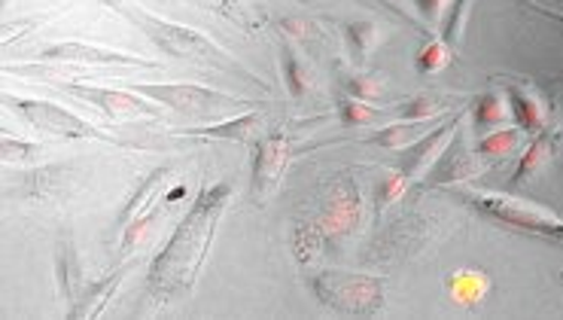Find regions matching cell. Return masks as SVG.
Masks as SVG:
<instances>
[{
	"label": "cell",
	"mask_w": 563,
	"mask_h": 320,
	"mask_svg": "<svg viewBox=\"0 0 563 320\" xmlns=\"http://www.w3.org/2000/svg\"><path fill=\"white\" fill-rule=\"evenodd\" d=\"M229 199H232V187L217 184V187L205 189L180 220V227L170 235L165 251L156 256L153 272H150V294H156L158 302L189 294L196 287L198 272L205 266L210 241H213V232H217V223H220Z\"/></svg>",
	"instance_id": "cell-1"
},
{
	"label": "cell",
	"mask_w": 563,
	"mask_h": 320,
	"mask_svg": "<svg viewBox=\"0 0 563 320\" xmlns=\"http://www.w3.org/2000/svg\"><path fill=\"white\" fill-rule=\"evenodd\" d=\"M107 7H110V10H117L119 15H125L132 25L141 27L146 37L156 43L158 49H165V53L174 55V58H192V62H208V65H217V67H232V70H238L241 77H253L260 86H265L256 74H250L247 67L238 62L235 55L223 53L217 43L210 41L208 34L192 31V27H186V25H177V22H168V19L150 13V10L137 7V3L107 0Z\"/></svg>",
	"instance_id": "cell-2"
},
{
	"label": "cell",
	"mask_w": 563,
	"mask_h": 320,
	"mask_svg": "<svg viewBox=\"0 0 563 320\" xmlns=\"http://www.w3.org/2000/svg\"><path fill=\"white\" fill-rule=\"evenodd\" d=\"M463 201L472 205L475 211L487 213L490 220H497L503 227L521 229V232H533V235H545V239L563 241V217L551 211L545 205L537 201L518 199V196H506V192H487V189L466 187Z\"/></svg>",
	"instance_id": "cell-3"
},
{
	"label": "cell",
	"mask_w": 563,
	"mask_h": 320,
	"mask_svg": "<svg viewBox=\"0 0 563 320\" xmlns=\"http://www.w3.org/2000/svg\"><path fill=\"white\" fill-rule=\"evenodd\" d=\"M317 299L339 315H375L384 306V280L372 275L323 272L314 278Z\"/></svg>",
	"instance_id": "cell-4"
},
{
	"label": "cell",
	"mask_w": 563,
	"mask_h": 320,
	"mask_svg": "<svg viewBox=\"0 0 563 320\" xmlns=\"http://www.w3.org/2000/svg\"><path fill=\"white\" fill-rule=\"evenodd\" d=\"M10 107L15 113H22L34 129L46 134H55V137H67V141H86V137H95V141H110L117 144L110 134H104L101 129H95L92 122H86L77 113H70L67 107H58L53 101H40V98H10Z\"/></svg>",
	"instance_id": "cell-5"
},
{
	"label": "cell",
	"mask_w": 563,
	"mask_h": 320,
	"mask_svg": "<svg viewBox=\"0 0 563 320\" xmlns=\"http://www.w3.org/2000/svg\"><path fill=\"white\" fill-rule=\"evenodd\" d=\"M134 92L153 98L158 104L184 110V113H223L229 107H241L238 95H225L198 86V82H137Z\"/></svg>",
	"instance_id": "cell-6"
},
{
	"label": "cell",
	"mask_w": 563,
	"mask_h": 320,
	"mask_svg": "<svg viewBox=\"0 0 563 320\" xmlns=\"http://www.w3.org/2000/svg\"><path fill=\"white\" fill-rule=\"evenodd\" d=\"M62 89L70 95H77L79 101L92 104L95 110H101L107 120H113V122L162 120L158 101H146V98H137L134 92H117V89L89 86V82H65Z\"/></svg>",
	"instance_id": "cell-7"
},
{
	"label": "cell",
	"mask_w": 563,
	"mask_h": 320,
	"mask_svg": "<svg viewBox=\"0 0 563 320\" xmlns=\"http://www.w3.org/2000/svg\"><path fill=\"white\" fill-rule=\"evenodd\" d=\"M289 159V137L284 132H268L256 141V156H253V199L265 205L275 192L284 168Z\"/></svg>",
	"instance_id": "cell-8"
},
{
	"label": "cell",
	"mask_w": 563,
	"mask_h": 320,
	"mask_svg": "<svg viewBox=\"0 0 563 320\" xmlns=\"http://www.w3.org/2000/svg\"><path fill=\"white\" fill-rule=\"evenodd\" d=\"M460 120H463V113L451 117V120L442 122V125H435V129H430V132L420 137L418 144H411L408 150H402L406 156H402V168H399V172L406 174L411 184H415V180H427V174L432 172V165L445 156L448 147L454 144V134L460 132Z\"/></svg>",
	"instance_id": "cell-9"
},
{
	"label": "cell",
	"mask_w": 563,
	"mask_h": 320,
	"mask_svg": "<svg viewBox=\"0 0 563 320\" xmlns=\"http://www.w3.org/2000/svg\"><path fill=\"white\" fill-rule=\"evenodd\" d=\"M37 62H55V65H117V67H156V62L141 55L119 53L110 46H92V43H55L40 49Z\"/></svg>",
	"instance_id": "cell-10"
},
{
	"label": "cell",
	"mask_w": 563,
	"mask_h": 320,
	"mask_svg": "<svg viewBox=\"0 0 563 320\" xmlns=\"http://www.w3.org/2000/svg\"><path fill=\"white\" fill-rule=\"evenodd\" d=\"M563 156V122H551L549 129L533 134V141L527 144L518 168L511 174V184H527L549 168L551 162H558Z\"/></svg>",
	"instance_id": "cell-11"
},
{
	"label": "cell",
	"mask_w": 563,
	"mask_h": 320,
	"mask_svg": "<svg viewBox=\"0 0 563 320\" xmlns=\"http://www.w3.org/2000/svg\"><path fill=\"white\" fill-rule=\"evenodd\" d=\"M506 82V92L511 98V107H515V122L525 129V132L537 134L542 129H549L551 117H554V107L545 95L539 92L533 82L527 80H503Z\"/></svg>",
	"instance_id": "cell-12"
},
{
	"label": "cell",
	"mask_w": 563,
	"mask_h": 320,
	"mask_svg": "<svg viewBox=\"0 0 563 320\" xmlns=\"http://www.w3.org/2000/svg\"><path fill=\"white\" fill-rule=\"evenodd\" d=\"M263 113L260 110H247L241 117H232L225 122H213V125H201V129H180V137H217V141H238V144H250L256 141V134L263 132Z\"/></svg>",
	"instance_id": "cell-13"
},
{
	"label": "cell",
	"mask_w": 563,
	"mask_h": 320,
	"mask_svg": "<svg viewBox=\"0 0 563 320\" xmlns=\"http://www.w3.org/2000/svg\"><path fill=\"white\" fill-rule=\"evenodd\" d=\"M487 168V159L478 153V150H460L454 156H442V159L432 165V172L427 174V184L432 187H451V184H466L470 177H478V174Z\"/></svg>",
	"instance_id": "cell-14"
},
{
	"label": "cell",
	"mask_w": 563,
	"mask_h": 320,
	"mask_svg": "<svg viewBox=\"0 0 563 320\" xmlns=\"http://www.w3.org/2000/svg\"><path fill=\"white\" fill-rule=\"evenodd\" d=\"M280 70H284V82H287V92L296 101H311L317 95V77L308 58L296 53V46H284L280 49Z\"/></svg>",
	"instance_id": "cell-15"
},
{
	"label": "cell",
	"mask_w": 563,
	"mask_h": 320,
	"mask_svg": "<svg viewBox=\"0 0 563 320\" xmlns=\"http://www.w3.org/2000/svg\"><path fill=\"white\" fill-rule=\"evenodd\" d=\"M170 184V168H156V172L146 177L141 187L134 189V196L129 199V205L122 208V213H119V223L122 227H132L134 220H137V213H146L153 205H156V199L168 189Z\"/></svg>",
	"instance_id": "cell-16"
},
{
	"label": "cell",
	"mask_w": 563,
	"mask_h": 320,
	"mask_svg": "<svg viewBox=\"0 0 563 320\" xmlns=\"http://www.w3.org/2000/svg\"><path fill=\"white\" fill-rule=\"evenodd\" d=\"M475 125L478 129H506L515 122V107H511L509 92H487L475 104Z\"/></svg>",
	"instance_id": "cell-17"
},
{
	"label": "cell",
	"mask_w": 563,
	"mask_h": 320,
	"mask_svg": "<svg viewBox=\"0 0 563 320\" xmlns=\"http://www.w3.org/2000/svg\"><path fill=\"white\" fill-rule=\"evenodd\" d=\"M448 290H451V296L457 299L460 306H478L487 296V290H490V278H487L485 272H478V268H460L448 280Z\"/></svg>",
	"instance_id": "cell-18"
},
{
	"label": "cell",
	"mask_w": 563,
	"mask_h": 320,
	"mask_svg": "<svg viewBox=\"0 0 563 320\" xmlns=\"http://www.w3.org/2000/svg\"><path fill=\"white\" fill-rule=\"evenodd\" d=\"M525 129L521 125H506V129H494L490 134H485L475 150L485 156L487 162L490 159H503V156H511V153H518V147H525Z\"/></svg>",
	"instance_id": "cell-19"
},
{
	"label": "cell",
	"mask_w": 563,
	"mask_h": 320,
	"mask_svg": "<svg viewBox=\"0 0 563 320\" xmlns=\"http://www.w3.org/2000/svg\"><path fill=\"white\" fill-rule=\"evenodd\" d=\"M347 49H351V58H354V65H366L372 53L378 49L380 41H384V31H380L378 22H354V25H347Z\"/></svg>",
	"instance_id": "cell-20"
},
{
	"label": "cell",
	"mask_w": 563,
	"mask_h": 320,
	"mask_svg": "<svg viewBox=\"0 0 563 320\" xmlns=\"http://www.w3.org/2000/svg\"><path fill=\"white\" fill-rule=\"evenodd\" d=\"M427 132H430L427 125L406 120V122H394V125H387V129H380V132L372 134L368 141L387 150H408L411 144H418L420 137H423Z\"/></svg>",
	"instance_id": "cell-21"
},
{
	"label": "cell",
	"mask_w": 563,
	"mask_h": 320,
	"mask_svg": "<svg viewBox=\"0 0 563 320\" xmlns=\"http://www.w3.org/2000/svg\"><path fill=\"white\" fill-rule=\"evenodd\" d=\"M122 278H125V268H117L104 284H95L89 294H82V302H77L74 315H79V318H95V315L107 306V299L113 296V290L122 284Z\"/></svg>",
	"instance_id": "cell-22"
},
{
	"label": "cell",
	"mask_w": 563,
	"mask_h": 320,
	"mask_svg": "<svg viewBox=\"0 0 563 320\" xmlns=\"http://www.w3.org/2000/svg\"><path fill=\"white\" fill-rule=\"evenodd\" d=\"M451 62H454V46L445 37H435L418 53V70L423 74H442Z\"/></svg>",
	"instance_id": "cell-23"
},
{
	"label": "cell",
	"mask_w": 563,
	"mask_h": 320,
	"mask_svg": "<svg viewBox=\"0 0 563 320\" xmlns=\"http://www.w3.org/2000/svg\"><path fill=\"white\" fill-rule=\"evenodd\" d=\"M341 82H344V95H354L360 101H372L384 92V80L378 74H368V70H347Z\"/></svg>",
	"instance_id": "cell-24"
},
{
	"label": "cell",
	"mask_w": 563,
	"mask_h": 320,
	"mask_svg": "<svg viewBox=\"0 0 563 320\" xmlns=\"http://www.w3.org/2000/svg\"><path fill=\"white\" fill-rule=\"evenodd\" d=\"M445 107V101L435 98V95H418V98H411L408 104L399 107V117L411 122H430L435 120V117H442Z\"/></svg>",
	"instance_id": "cell-25"
},
{
	"label": "cell",
	"mask_w": 563,
	"mask_h": 320,
	"mask_svg": "<svg viewBox=\"0 0 563 320\" xmlns=\"http://www.w3.org/2000/svg\"><path fill=\"white\" fill-rule=\"evenodd\" d=\"M470 13H472V0H454L451 3V13L445 15L442 22V37H445L451 46H457L463 41V31L470 25Z\"/></svg>",
	"instance_id": "cell-26"
},
{
	"label": "cell",
	"mask_w": 563,
	"mask_h": 320,
	"mask_svg": "<svg viewBox=\"0 0 563 320\" xmlns=\"http://www.w3.org/2000/svg\"><path fill=\"white\" fill-rule=\"evenodd\" d=\"M339 117L344 125H372V120L378 117V110L368 101L354 98V95H344V98H339Z\"/></svg>",
	"instance_id": "cell-27"
},
{
	"label": "cell",
	"mask_w": 563,
	"mask_h": 320,
	"mask_svg": "<svg viewBox=\"0 0 563 320\" xmlns=\"http://www.w3.org/2000/svg\"><path fill=\"white\" fill-rule=\"evenodd\" d=\"M411 187V180H408L406 174L402 172H394L387 174L384 180H380L378 187V196H375V208H378V213L384 211V208H390L394 201H399L402 196H406V189Z\"/></svg>",
	"instance_id": "cell-28"
},
{
	"label": "cell",
	"mask_w": 563,
	"mask_h": 320,
	"mask_svg": "<svg viewBox=\"0 0 563 320\" xmlns=\"http://www.w3.org/2000/svg\"><path fill=\"white\" fill-rule=\"evenodd\" d=\"M34 156H40V144H19L13 137H3V162H27Z\"/></svg>",
	"instance_id": "cell-29"
},
{
	"label": "cell",
	"mask_w": 563,
	"mask_h": 320,
	"mask_svg": "<svg viewBox=\"0 0 563 320\" xmlns=\"http://www.w3.org/2000/svg\"><path fill=\"white\" fill-rule=\"evenodd\" d=\"M451 3H454V0H418V10H420V15L430 22V25L442 27L448 7H451Z\"/></svg>",
	"instance_id": "cell-30"
},
{
	"label": "cell",
	"mask_w": 563,
	"mask_h": 320,
	"mask_svg": "<svg viewBox=\"0 0 563 320\" xmlns=\"http://www.w3.org/2000/svg\"><path fill=\"white\" fill-rule=\"evenodd\" d=\"M198 3H205L208 10L225 15V19H232V22H244V13H241V0H198Z\"/></svg>",
	"instance_id": "cell-31"
},
{
	"label": "cell",
	"mask_w": 563,
	"mask_h": 320,
	"mask_svg": "<svg viewBox=\"0 0 563 320\" xmlns=\"http://www.w3.org/2000/svg\"><path fill=\"white\" fill-rule=\"evenodd\" d=\"M521 7H527V10H533V13L545 15V19H551V22H561L563 25V10H554V7H542V3H533V0H518Z\"/></svg>",
	"instance_id": "cell-32"
},
{
	"label": "cell",
	"mask_w": 563,
	"mask_h": 320,
	"mask_svg": "<svg viewBox=\"0 0 563 320\" xmlns=\"http://www.w3.org/2000/svg\"><path fill=\"white\" fill-rule=\"evenodd\" d=\"M384 3H387V7H390V10H396V13L402 15V19H406V22H411V25H415V19H411V15L406 13V10H402V7H399V0H384ZM418 27V25H415Z\"/></svg>",
	"instance_id": "cell-33"
},
{
	"label": "cell",
	"mask_w": 563,
	"mask_h": 320,
	"mask_svg": "<svg viewBox=\"0 0 563 320\" xmlns=\"http://www.w3.org/2000/svg\"><path fill=\"white\" fill-rule=\"evenodd\" d=\"M561 280H563V272H561Z\"/></svg>",
	"instance_id": "cell-34"
}]
</instances>
